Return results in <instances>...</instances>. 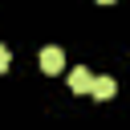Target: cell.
Wrapping results in <instances>:
<instances>
[{"label":"cell","instance_id":"2","mask_svg":"<svg viewBox=\"0 0 130 130\" xmlns=\"http://www.w3.org/2000/svg\"><path fill=\"white\" fill-rule=\"evenodd\" d=\"M93 81H98V77H93L85 65H77V69L69 73V89H73V93H93Z\"/></svg>","mask_w":130,"mask_h":130},{"label":"cell","instance_id":"3","mask_svg":"<svg viewBox=\"0 0 130 130\" xmlns=\"http://www.w3.org/2000/svg\"><path fill=\"white\" fill-rule=\"evenodd\" d=\"M114 93H118V81H114V77H98V81H93V98H98V102H110Z\"/></svg>","mask_w":130,"mask_h":130},{"label":"cell","instance_id":"1","mask_svg":"<svg viewBox=\"0 0 130 130\" xmlns=\"http://www.w3.org/2000/svg\"><path fill=\"white\" fill-rule=\"evenodd\" d=\"M41 69H45V73H61V69H65V53H61L57 45H45V49H41Z\"/></svg>","mask_w":130,"mask_h":130},{"label":"cell","instance_id":"4","mask_svg":"<svg viewBox=\"0 0 130 130\" xmlns=\"http://www.w3.org/2000/svg\"><path fill=\"white\" fill-rule=\"evenodd\" d=\"M8 61H12V53H8V45H0V73L8 69Z\"/></svg>","mask_w":130,"mask_h":130}]
</instances>
